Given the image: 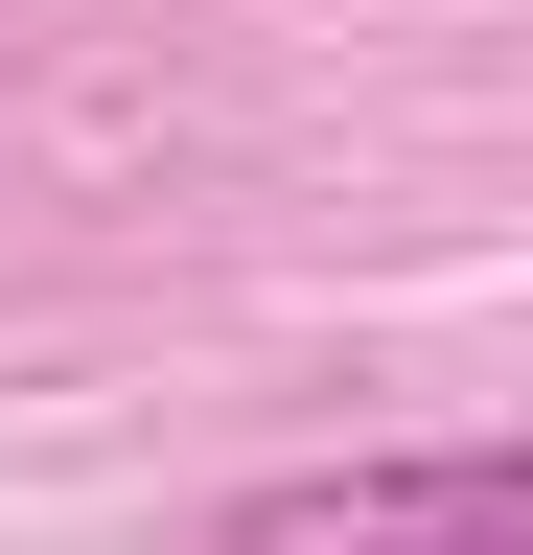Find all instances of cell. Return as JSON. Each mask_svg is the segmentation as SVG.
Returning <instances> with one entry per match:
<instances>
[{
    "label": "cell",
    "instance_id": "1",
    "mask_svg": "<svg viewBox=\"0 0 533 555\" xmlns=\"http://www.w3.org/2000/svg\"><path fill=\"white\" fill-rule=\"evenodd\" d=\"M533 532V463L487 440H441V463H302V486H255L232 555H510Z\"/></svg>",
    "mask_w": 533,
    "mask_h": 555
}]
</instances>
